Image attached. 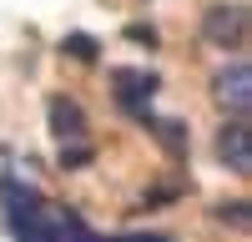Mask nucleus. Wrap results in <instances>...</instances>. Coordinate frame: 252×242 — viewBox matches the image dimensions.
I'll list each match as a JSON object with an SVG mask.
<instances>
[{
    "label": "nucleus",
    "instance_id": "nucleus-2",
    "mask_svg": "<svg viewBox=\"0 0 252 242\" xmlns=\"http://www.w3.org/2000/svg\"><path fill=\"white\" fill-rule=\"evenodd\" d=\"M212 101L232 121H247V111H252V66L247 60H232L212 76Z\"/></svg>",
    "mask_w": 252,
    "mask_h": 242
},
{
    "label": "nucleus",
    "instance_id": "nucleus-6",
    "mask_svg": "<svg viewBox=\"0 0 252 242\" xmlns=\"http://www.w3.org/2000/svg\"><path fill=\"white\" fill-rule=\"evenodd\" d=\"M46 111H51V131H56L61 141H81V136H86V111H81L76 101L56 96V101H51Z\"/></svg>",
    "mask_w": 252,
    "mask_h": 242
},
{
    "label": "nucleus",
    "instance_id": "nucleus-4",
    "mask_svg": "<svg viewBox=\"0 0 252 242\" xmlns=\"http://www.w3.org/2000/svg\"><path fill=\"white\" fill-rule=\"evenodd\" d=\"M217 156H222V167L232 177L252 172V131H247V121H227L217 131Z\"/></svg>",
    "mask_w": 252,
    "mask_h": 242
},
{
    "label": "nucleus",
    "instance_id": "nucleus-7",
    "mask_svg": "<svg viewBox=\"0 0 252 242\" xmlns=\"http://www.w3.org/2000/svg\"><path fill=\"white\" fill-rule=\"evenodd\" d=\"M66 46H71V56H81V60H91V56H96V46H91V40H86V35H71V40H66Z\"/></svg>",
    "mask_w": 252,
    "mask_h": 242
},
{
    "label": "nucleus",
    "instance_id": "nucleus-1",
    "mask_svg": "<svg viewBox=\"0 0 252 242\" xmlns=\"http://www.w3.org/2000/svg\"><path fill=\"white\" fill-rule=\"evenodd\" d=\"M0 217H5L15 242H96V232L71 207H61V202H51L46 192H35L15 177L0 182Z\"/></svg>",
    "mask_w": 252,
    "mask_h": 242
},
{
    "label": "nucleus",
    "instance_id": "nucleus-3",
    "mask_svg": "<svg viewBox=\"0 0 252 242\" xmlns=\"http://www.w3.org/2000/svg\"><path fill=\"white\" fill-rule=\"evenodd\" d=\"M202 35L212 40V46H222V51H232V46H242V35H247V5H212L202 15Z\"/></svg>",
    "mask_w": 252,
    "mask_h": 242
},
{
    "label": "nucleus",
    "instance_id": "nucleus-5",
    "mask_svg": "<svg viewBox=\"0 0 252 242\" xmlns=\"http://www.w3.org/2000/svg\"><path fill=\"white\" fill-rule=\"evenodd\" d=\"M116 101L131 116H146V106H152V96H157V76H146V71H116Z\"/></svg>",
    "mask_w": 252,
    "mask_h": 242
}]
</instances>
